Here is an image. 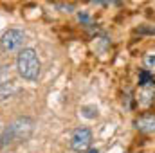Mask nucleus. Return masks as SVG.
Instances as JSON below:
<instances>
[{
    "instance_id": "nucleus-1",
    "label": "nucleus",
    "mask_w": 155,
    "mask_h": 153,
    "mask_svg": "<svg viewBox=\"0 0 155 153\" xmlns=\"http://www.w3.org/2000/svg\"><path fill=\"white\" fill-rule=\"evenodd\" d=\"M16 69L18 74L27 79V81H36L41 72V61H40L38 54L35 49H24L20 50L18 58H16Z\"/></svg>"
},
{
    "instance_id": "nucleus-2",
    "label": "nucleus",
    "mask_w": 155,
    "mask_h": 153,
    "mask_svg": "<svg viewBox=\"0 0 155 153\" xmlns=\"http://www.w3.org/2000/svg\"><path fill=\"white\" fill-rule=\"evenodd\" d=\"M24 41H25L24 31H20V29H9L0 38V49L5 50V52H13V50L20 49L24 45Z\"/></svg>"
},
{
    "instance_id": "nucleus-3",
    "label": "nucleus",
    "mask_w": 155,
    "mask_h": 153,
    "mask_svg": "<svg viewBox=\"0 0 155 153\" xmlns=\"http://www.w3.org/2000/svg\"><path fill=\"white\" fill-rule=\"evenodd\" d=\"M11 137H16L18 141H27L33 133V119L29 117H18L11 126H7Z\"/></svg>"
},
{
    "instance_id": "nucleus-4",
    "label": "nucleus",
    "mask_w": 155,
    "mask_h": 153,
    "mask_svg": "<svg viewBox=\"0 0 155 153\" xmlns=\"http://www.w3.org/2000/svg\"><path fill=\"white\" fill-rule=\"evenodd\" d=\"M90 142H92V132L88 128H78V130H74V133L71 137V148L74 151L81 153L85 150H88Z\"/></svg>"
},
{
    "instance_id": "nucleus-5",
    "label": "nucleus",
    "mask_w": 155,
    "mask_h": 153,
    "mask_svg": "<svg viewBox=\"0 0 155 153\" xmlns=\"http://www.w3.org/2000/svg\"><path fill=\"white\" fill-rule=\"evenodd\" d=\"M135 128L143 133H155V115L146 114L135 121Z\"/></svg>"
},
{
    "instance_id": "nucleus-6",
    "label": "nucleus",
    "mask_w": 155,
    "mask_h": 153,
    "mask_svg": "<svg viewBox=\"0 0 155 153\" xmlns=\"http://www.w3.org/2000/svg\"><path fill=\"white\" fill-rule=\"evenodd\" d=\"M139 85H141L143 88H146V86H153L155 85L153 76H152L148 70H143V72L139 74Z\"/></svg>"
},
{
    "instance_id": "nucleus-7",
    "label": "nucleus",
    "mask_w": 155,
    "mask_h": 153,
    "mask_svg": "<svg viewBox=\"0 0 155 153\" xmlns=\"http://www.w3.org/2000/svg\"><path fill=\"white\" fill-rule=\"evenodd\" d=\"M81 114L85 115V117H88V119H96L97 117V108L96 106H83Z\"/></svg>"
},
{
    "instance_id": "nucleus-8",
    "label": "nucleus",
    "mask_w": 155,
    "mask_h": 153,
    "mask_svg": "<svg viewBox=\"0 0 155 153\" xmlns=\"http://www.w3.org/2000/svg\"><path fill=\"white\" fill-rule=\"evenodd\" d=\"M137 33H148V34H155V27H139L137 29Z\"/></svg>"
},
{
    "instance_id": "nucleus-9",
    "label": "nucleus",
    "mask_w": 155,
    "mask_h": 153,
    "mask_svg": "<svg viewBox=\"0 0 155 153\" xmlns=\"http://www.w3.org/2000/svg\"><path fill=\"white\" fill-rule=\"evenodd\" d=\"M78 18H79V22H85V24H88V20H90L87 13H79V15H78Z\"/></svg>"
},
{
    "instance_id": "nucleus-10",
    "label": "nucleus",
    "mask_w": 155,
    "mask_h": 153,
    "mask_svg": "<svg viewBox=\"0 0 155 153\" xmlns=\"http://www.w3.org/2000/svg\"><path fill=\"white\" fill-rule=\"evenodd\" d=\"M58 7H60V9H63V11H67V13H69V11H72V9H74V7H72V5H71V4H69V5H58Z\"/></svg>"
},
{
    "instance_id": "nucleus-11",
    "label": "nucleus",
    "mask_w": 155,
    "mask_h": 153,
    "mask_svg": "<svg viewBox=\"0 0 155 153\" xmlns=\"http://www.w3.org/2000/svg\"><path fill=\"white\" fill-rule=\"evenodd\" d=\"M146 63H148V65H155V56H150V58L146 60Z\"/></svg>"
},
{
    "instance_id": "nucleus-12",
    "label": "nucleus",
    "mask_w": 155,
    "mask_h": 153,
    "mask_svg": "<svg viewBox=\"0 0 155 153\" xmlns=\"http://www.w3.org/2000/svg\"><path fill=\"white\" fill-rule=\"evenodd\" d=\"M87 153H99V151H97V150H88Z\"/></svg>"
}]
</instances>
